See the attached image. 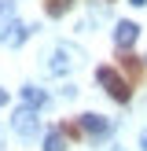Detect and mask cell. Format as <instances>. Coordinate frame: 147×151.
Listing matches in <instances>:
<instances>
[{"mask_svg":"<svg viewBox=\"0 0 147 151\" xmlns=\"http://www.w3.org/2000/svg\"><path fill=\"white\" fill-rule=\"evenodd\" d=\"M96 81L110 92V100H118V103H129L132 100V81L125 78L118 66H96Z\"/></svg>","mask_w":147,"mask_h":151,"instance_id":"6da1fadb","label":"cell"},{"mask_svg":"<svg viewBox=\"0 0 147 151\" xmlns=\"http://www.w3.org/2000/svg\"><path fill=\"white\" fill-rule=\"evenodd\" d=\"M11 129L19 133V137H33V133H37V114H33V107H22V111H15V118H11Z\"/></svg>","mask_w":147,"mask_h":151,"instance_id":"7a4b0ae2","label":"cell"},{"mask_svg":"<svg viewBox=\"0 0 147 151\" xmlns=\"http://www.w3.org/2000/svg\"><path fill=\"white\" fill-rule=\"evenodd\" d=\"M136 37H140V26H136V22H129V19L118 22V29H114V44H118L121 52H129L132 44H136Z\"/></svg>","mask_w":147,"mask_h":151,"instance_id":"3957f363","label":"cell"},{"mask_svg":"<svg viewBox=\"0 0 147 151\" xmlns=\"http://www.w3.org/2000/svg\"><path fill=\"white\" fill-rule=\"evenodd\" d=\"M77 125H81V133H88V137H103V133L110 129V122L103 114H81Z\"/></svg>","mask_w":147,"mask_h":151,"instance_id":"277c9868","label":"cell"},{"mask_svg":"<svg viewBox=\"0 0 147 151\" xmlns=\"http://www.w3.org/2000/svg\"><path fill=\"white\" fill-rule=\"evenodd\" d=\"M29 33H33V26H26V22H11V26H7V33L0 37V41H4V44H11V48H19V44L26 41Z\"/></svg>","mask_w":147,"mask_h":151,"instance_id":"5b68a950","label":"cell"},{"mask_svg":"<svg viewBox=\"0 0 147 151\" xmlns=\"http://www.w3.org/2000/svg\"><path fill=\"white\" fill-rule=\"evenodd\" d=\"M74 55H77V52H70V48H59L55 55H51L48 70H51V74H66V70H70L74 63H77V59H74Z\"/></svg>","mask_w":147,"mask_h":151,"instance_id":"8992f818","label":"cell"},{"mask_svg":"<svg viewBox=\"0 0 147 151\" xmlns=\"http://www.w3.org/2000/svg\"><path fill=\"white\" fill-rule=\"evenodd\" d=\"M118 59H121V74H125V78H129V81H132V85H136V81L143 78V66H140V59L132 55V52H121V55H118Z\"/></svg>","mask_w":147,"mask_h":151,"instance_id":"52a82bcc","label":"cell"},{"mask_svg":"<svg viewBox=\"0 0 147 151\" xmlns=\"http://www.w3.org/2000/svg\"><path fill=\"white\" fill-rule=\"evenodd\" d=\"M11 22H15V0H0V37L7 33Z\"/></svg>","mask_w":147,"mask_h":151,"instance_id":"ba28073f","label":"cell"},{"mask_svg":"<svg viewBox=\"0 0 147 151\" xmlns=\"http://www.w3.org/2000/svg\"><path fill=\"white\" fill-rule=\"evenodd\" d=\"M22 100H26V107H41V103L48 100V96H44L41 88H33V85H26V88H22Z\"/></svg>","mask_w":147,"mask_h":151,"instance_id":"9c48e42d","label":"cell"},{"mask_svg":"<svg viewBox=\"0 0 147 151\" xmlns=\"http://www.w3.org/2000/svg\"><path fill=\"white\" fill-rule=\"evenodd\" d=\"M44 151H66V137H63V133H48V140H44Z\"/></svg>","mask_w":147,"mask_h":151,"instance_id":"30bf717a","label":"cell"},{"mask_svg":"<svg viewBox=\"0 0 147 151\" xmlns=\"http://www.w3.org/2000/svg\"><path fill=\"white\" fill-rule=\"evenodd\" d=\"M70 7V0H48V15H63Z\"/></svg>","mask_w":147,"mask_h":151,"instance_id":"8fae6325","label":"cell"},{"mask_svg":"<svg viewBox=\"0 0 147 151\" xmlns=\"http://www.w3.org/2000/svg\"><path fill=\"white\" fill-rule=\"evenodd\" d=\"M140 151H147V133H140Z\"/></svg>","mask_w":147,"mask_h":151,"instance_id":"7c38bea8","label":"cell"},{"mask_svg":"<svg viewBox=\"0 0 147 151\" xmlns=\"http://www.w3.org/2000/svg\"><path fill=\"white\" fill-rule=\"evenodd\" d=\"M129 4H136V7H143V4H147V0H129Z\"/></svg>","mask_w":147,"mask_h":151,"instance_id":"4fadbf2b","label":"cell"},{"mask_svg":"<svg viewBox=\"0 0 147 151\" xmlns=\"http://www.w3.org/2000/svg\"><path fill=\"white\" fill-rule=\"evenodd\" d=\"M0 103H7V92H4V88H0Z\"/></svg>","mask_w":147,"mask_h":151,"instance_id":"5bb4252c","label":"cell"}]
</instances>
